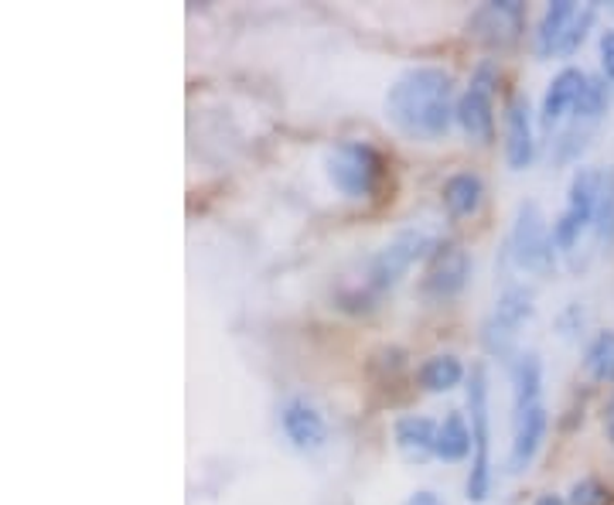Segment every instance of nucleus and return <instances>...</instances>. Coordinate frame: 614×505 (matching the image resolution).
Returning <instances> with one entry per match:
<instances>
[{
  "label": "nucleus",
  "instance_id": "obj_1",
  "mask_svg": "<svg viewBox=\"0 0 614 505\" xmlns=\"http://www.w3.org/2000/svg\"><path fill=\"white\" fill-rule=\"evenodd\" d=\"M386 120L409 140H444L457 123L454 75L444 65L403 69L382 99Z\"/></svg>",
  "mask_w": 614,
  "mask_h": 505
},
{
  "label": "nucleus",
  "instance_id": "obj_2",
  "mask_svg": "<svg viewBox=\"0 0 614 505\" xmlns=\"http://www.w3.org/2000/svg\"><path fill=\"white\" fill-rule=\"evenodd\" d=\"M438 249H441V239L433 236L430 230H423V225H406V230H400L386 246L372 253V260L366 263L363 287L372 297L393 291L406 276L409 267L427 263Z\"/></svg>",
  "mask_w": 614,
  "mask_h": 505
},
{
  "label": "nucleus",
  "instance_id": "obj_3",
  "mask_svg": "<svg viewBox=\"0 0 614 505\" xmlns=\"http://www.w3.org/2000/svg\"><path fill=\"white\" fill-rule=\"evenodd\" d=\"M328 182L345 198H372L386 178V158L369 140H339L324 158Z\"/></svg>",
  "mask_w": 614,
  "mask_h": 505
},
{
  "label": "nucleus",
  "instance_id": "obj_4",
  "mask_svg": "<svg viewBox=\"0 0 614 505\" xmlns=\"http://www.w3.org/2000/svg\"><path fill=\"white\" fill-rule=\"evenodd\" d=\"M505 249L512 263L532 276H550L556 270V243H553V230L540 209V201H532V198L519 201Z\"/></svg>",
  "mask_w": 614,
  "mask_h": 505
},
{
  "label": "nucleus",
  "instance_id": "obj_5",
  "mask_svg": "<svg viewBox=\"0 0 614 505\" xmlns=\"http://www.w3.org/2000/svg\"><path fill=\"white\" fill-rule=\"evenodd\" d=\"M468 423L475 438V454L468 468V498L484 502L492 492V417H489V372L481 362L468 375Z\"/></svg>",
  "mask_w": 614,
  "mask_h": 505
},
{
  "label": "nucleus",
  "instance_id": "obj_6",
  "mask_svg": "<svg viewBox=\"0 0 614 505\" xmlns=\"http://www.w3.org/2000/svg\"><path fill=\"white\" fill-rule=\"evenodd\" d=\"M601 185H604V168L584 164V168L574 171L570 188H567V209H563L553 222L556 253H574L580 246V239L594 230Z\"/></svg>",
  "mask_w": 614,
  "mask_h": 505
},
{
  "label": "nucleus",
  "instance_id": "obj_7",
  "mask_svg": "<svg viewBox=\"0 0 614 505\" xmlns=\"http://www.w3.org/2000/svg\"><path fill=\"white\" fill-rule=\"evenodd\" d=\"M523 32L526 4H519V0H484L465 21V35L489 52H505L523 38Z\"/></svg>",
  "mask_w": 614,
  "mask_h": 505
},
{
  "label": "nucleus",
  "instance_id": "obj_8",
  "mask_svg": "<svg viewBox=\"0 0 614 505\" xmlns=\"http://www.w3.org/2000/svg\"><path fill=\"white\" fill-rule=\"evenodd\" d=\"M536 315V305H532V291L526 284H508L499 300H495V311L484 318L481 324V342L484 348L492 352L499 359H508L512 348H516V335L519 328Z\"/></svg>",
  "mask_w": 614,
  "mask_h": 505
},
{
  "label": "nucleus",
  "instance_id": "obj_9",
  "mask_svg": "<svg viewBox=\"0 0 614 505\" xmlns=\"http://www.w3.org/2000/svg\"><path fill=\"white\" fill-rule=\"evenodd\" d=\"M495 86L499 69L492 62H481L468 89L457 96V126L478 144L495 140Z\"/></svg>",
  "mask_w": 614,
  "mask_h": 505
},
{
  "label": "nucleus",
  "instance_id": "obj_10",
  "mask_svg": "<svg viewBox=\"0 0 614 505\" xmlns=\"http://www.w3.org/2000/svg\"><path fill=\"white\" fill-rule=\"evenodd\" d=\"M471 281V257L465 246L441 243V249L427 260V270L420 276V294L427 300H451Z\"/></svg>",
  "mask_w": 614,
  "mask_h": 505
},
{
  "label": "nucleus",
  "instance_id": "obj_11",
  "mask_svg": "<svg viewBox=\"0 0 614 505\" xmlns=\"http://www.w3.org/2000/svg\"><path fill=\"white\" fill-rule=\"evenodd\" d=\"M280 427H284V438L291 447L300 454H315L328 444V420L307 396H291L280 410Z\"/></svg>",
  "mask_w": 614,
  "mask_h": 505
},
{
  "label": "nucleus",
  "instance_id": "obj_12",
  "mask_svg": "<svg viewBox=\"0 0 614 505\" xmlns=\"http://www.w3.org/2000/svg\"><path fill=\"white\" fill-rule=\"evenodd\" d=\"M536 158L532 137V110L523 93H512L505 99V164L512 171H526Z\"/></svg>",
  "mask_w": 614,
  "mask_h": 505
},
{
  "label": "nucleus",
  "instance_id": "obj_13",
  "mask_svg": "<svg viewBox=\"0 0 614 505\" xmlns=\"http://www.w3.org/2000/svg\"><path fill=\"white\" fill-rule=\"evenodd\" d=\"M547 431H550V414L543 403L516 414V434H512V447H508V471L512 475H523L536 461V454H540V447L547 441Z\"/></svg>",
  "mask_w": 614,
  "mask_h": 505
},
{
  "label": "nucleus",
  "instance_id": "obj_14",
  "mask_svg": "<svg viewBox=\"0 0 614 505\" xmlns=\"http://www.w3.org/2000/svg\"><path fill=\"white\" fill-rule=\"evenodd\" d=\"M438 431H441V423L423 414L400 417L393 423V441H396V451L403 454V461L423 465L430 458H438Z\"/></svg>",
  "mask_w": 614,
  "mask_h": 505
},
{
  "label": "nucleus",
  "instance_id": "obj_15",
  "mask_svg": "<svg viewBox=\"0 0 614 505\" xmlns=\"http://www.w3.org/2000/svg\"><path fill=\"white\" fill-rule=\"evenodd\" d=\"M584 86H587V72H584V69L567 65L563 72L553 75L550 86H547V93H543V107H540V123L547 126V131H553V126H556L563 116H567V113H574Z\"/></svg>",
  "mask_w": 614,
  "mask_h": 505
},
{
  "label": "nucleus",
  "instance_id": "obj_16",
  "mask_svg": "<svg viewBox=\"0 0 614 505\" xmlns=\"http://www.w3.org/2000/svg\"><path fill=\"white\" fill-rule=\"evenodd\" d=\"M508 375H512V407L516 414L543 403V359L536 352H519L516 359L508 362Z\"/></svg>",
  "mask_w": 614,
  "mask_h": 505
},
{
  "label": "nucleus",
  "instance_id": "obj_17",
  "mask_svg": "<svg viewBox=\"0 0 614 505\" xmlns=\"http://www.w3.org/2000/svg\"><path fill=\"white\" fill-rule=\"evenodd\" d=\"M577 11H580V4H574V0H553V4H547V11L540 17V32H536V56L556 59L560 45H563V38H567Z\"/></svg>",
  "mask_w": 614,
  "mask_h": 505
},
{
  "label": "nucleus",
  "instance_id": "obj_18",
  "mask_svg": "<svg viewBox=\"0 0 614 505\" xmlns=\"http://www.w3.org/2000/svg\"><path fill=\"white\" fill-rule=\"evenodd\" d=\"M444 198V209L451 219H468L481 209V198H484V182L478 178L475 171H457L444 182L441 188Z\"/></svg>",
  "mask_w": 614,
  "mask_h": 505
},
{
  "label": "nucleus",
  "instance_id": "obj_19",
  "mask_svg": "<svg viewBox=\"0 0 614 505\" xmlns=\"http://www.w3.org/2000/svg\"><path fill=\"white\" fill-rule=\"evenodd\" d=\"M465 362H461L454 352H438V356H430L420 362L417 369V383L423 393H451L454 386L465 383Z\"/></svg>",
  "mask_w": 614,
  "mask_h": 505
},
{
  "label": "nucleus",
  "instance_id": "obj_20",
  "mask_svg": "<svg viewBox=\"0 0 614 505\" xmlns=\"http://www.w3.org/2000/svg\"><path fill=\"white\" fill-rule=\"evenodd\" d=\"M471 454H475L471 423L461 410H451L441 420V431H438V458L447 465H457V461H468Z\"/></svg>",
  "mask_w": 614,
  "mask_h": 505
},
{
  "label": "nucleus",
  "instance_id": "obj_21",
  "mask_svg": "<svg viewBox=\"0 0 614 505\" xmlns=\"http://www.w3.org/2000/svg\"><path fill=\"white\" fill-rule=\"evenodd\" d=\"M611 107V83L604 79V75H587V86L577 99L574 107V126H584V131H591V126L607 113Z\"/></svg>",
  "mask_w": 614,
  "mask_h": 505
},
{
  "label": "nucleus",
  "instance_id": "obj_22",
  "mask_svg": "<svg viewBox=\"0 0 614 505\" xmlns=\"http://www.w3.org/2000/svg\"><path fill=\"white\" fill-rule=\"evenodd\" d=\"M584 372L594 379V383H614V332L604 328L591 338L584 352Z\"/></svg>",
  "mask_w": 614,
  "mask_h": 505
},
{
  "label": "nucleus",
  "instance_id": "obj_23",
  "mask_svg": "<svg viewBox=\"0 0 614 505\" xmlns=\"http://www.w3.org/2000/svg\"><path fill=\"white\" fill-rule=\"evenodd\" d=\"M594 239L598 246H614V168H604V185L598 198V215H594Z\"/></svg>",
  "mask_w": 614,
  "mask_h": 505
},
{
  "label": "nucleus",
  "instance_id": "obj_24",
  "mask_svg": "<svg viewBox=\"0 0 614 505\" xmlns=\"http://www.w3.org/2000/svg\"><path fill=\"white\" fill-rule=\"evenodd\" d=\"M567 505H614V489L604 485L594 475L577 478V482L570 485Z\"/></svg>",
  "mask_w": 614,
  "mask_h": 505
},
{
  "label": "nucleus",
  "instance_id": "obj_25",
  "mask_svg": "<svg viewBox=\"0 0 614 505\" xmlns=\"http://www.w3.org/2000/svg\"><path fill=\"white\" fill-rule=\"evenodd\" d=\"M594 17H598V4H580V11H577V17H574V24H570L567 38H563V45H560L556 59H570V56L577 52V48L587 41V35H591Z\"/></svg>",
  "mask_w": 614,
  "mask_h": 505
},
{
  "label": "nucleus",
  "instance_id": "obj_26",
  "mask_svg": "<svg viewBox=\"0 0 614 505\" xmlns=\"http://www.w3.org/2000/svg\"><path fill=\"white\" fill-rule=\"evenodd\" d=\"M598 56H601V72L604 79L614 83V28H604L598 38Z\"/></svg>",
  "mask_w": 614,
  "mask_h": 505
},
{
  "label": "nucleus",
  "instance_id": "obj_27",
  "mask_svg": "<svg viewBox=\"0 0 614 505\" xmlns=\"http://www.w3.org/2000/svg\"><path fill=\"white\" fill-rule=\"evenodd\" d=\"M403 505H444V498H441L438 492H430V489H420V492L409 495Z\"/></svg>",
  "mask_w": 614,
  "mask_h": 505
},
{
  "label": "nucleus",
  "instance_id": "obj_28",
  "mask_svg": "<svg viewBox=\"0 0 614 505\" xmlns=\"http://www.w3.org/2000/svg\"><path fill=\"white\" fill-rule=\"evenodd\" d=\"M604 434H607V444L614 447V393H611L607 407H604Z\"/></svg>",
  "mask_w": 614,
  "mask_h": 505
},
{
  "label": "nucleus",
  "instance_id": "obj_29",
  "mask_svg": "<svg viewBox=\"0 0 614 505\" xmlns=\"http://www.w3.org/2000/svg\"><path fill=\"white\" fill-rule=\"evenodd\" d=\"M532 505H567V498H563V495H553V492H547V495L536 498Z\"/></svg>",
  "mask_w": 614,
  "mask_h": 505
}]
</instances>
